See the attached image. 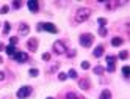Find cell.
I'll return each instance as SVG.
<instances>
[{"instance_id": "e575fe53", "label": "cell", "mask_w": 130, "mask_h": 99, "mask_svg": "<svg viewBox=\"0 0 130 99\" xmlns=\"http://www.w3.org/2000/svg\"><path fill=\"white\" fill-rule=\"evenodd\" d=\"M5 49H6V46H5V44H3V43H0V52H3Z\"/></svg>"}, {"instance_id": "83f0119b", "label": "cell", "mask_w": 130, "mask_h": 99, "mask_svg": "<svg viewBox=\"0 0 130 99\" xmlns=\"http://www.w3.org/2000/svg\"><path fill=\"white\" fill-rule=\"evenodd\" d=\"M58 80H60V82L68 80V74H66V73H58Z\"/></svg>"}, {"instance_id": "ac0fdd59", "label": "cell", "mask_w": 130, "mask_h": 99, "mask_svg": "<svg viewBox=\"0 0 130 99\" xmlns=\"http://www.w3.org/2000/svg\"><path fill=\"white\" fill-rule=\"evenodd\" d=\"M5 52H6V53H8L10 57H13V55H14V53H16L17 50H16V46H11V44H10V46H6Z\"/></svg>"}, {"instance_id": "603a6c76", "label": "cell", "mask_w": 130, "mask_h": 99, "mask_svg": "<svg viewBox=\"0 0 130 99\" xmlns=\"http://www.w3.org/2000/svg\"><path fill=\"white\" fill-rule=\"evenodd\" d=\"M122 76H124L125 79H128V76H130V68H128V65L122 66Z\"/></svg>"}, {"instance_id": "e0dca14e", "label": "cell", "mask_w": 130, "mask_h": 99, "mask_svg": "<svg viewBox=\"0 0 130 99\" xmlns=\"http://www.w3.org/2000/svg\"><path fill=\"white\" fill-rule=\"evenodd\" d=\"M64 99H85V97L80 96V94H77V93H74V91H69L66 96H64Z\"/></svg>"}, {"instance_id": "ba28073f", "label": "cell", "mask_w": 130, "mask_h": 99, "mask_svg": "<svg viewBox=\"0 0 130 99\" xmlns=\"http://www.w3.org/2000/svg\"><path fill=\"white\" fill-rule=\"evenodd\" d=\"M38 46H39L38 38H28V39H27V49H30L31 52L38 50Z\"/></svg>"}, {"instance_id": "484cf974", "label": "cell", "mask_w": 130, "mask_h": 99, "mask_svg": "<svg viewBox=\"0 0 130 99\" xmlns=\"http://www.w3.org/2000/svg\"><path fill=\"white\" fill-rule=\"evenodd\" d=\"M66 55H68L69 58H72V57L77 55V50H75V49H69V50H66Z\"/></svg>"}, {"instance_id": "d4e9b609", "label": "cell", "mask_w": 130, "mask_h": 99, "mask_svg": "<svg viewBox=\"0 0 130 99\" xmlns=\"http://www.w3.org/2000/svg\"><path fill=\"white\" fill-rule=\"evenodd\" d=\"M107 35H108V32H107L105 27H99V36L104 38V36H107Z\"/></svg>"}, {"instance_id": "cb8c5ba5", "label": "cell", "mask_w": 130, "mask_h": 99, "mask_svg": "<svg viewBox=\"0 0 130 99\" xmlns=\"http://www.w3.org/2000/svg\"><path fill=\"white\" fill-rule=\"evenodd\" d=\"M107 22H108V19H107V17H99V19H97V24H99V27H105V25H107Z\"/></svg>"}, {"instance_id": "6da1fadb", "label": "cell", "mask_w": 130, "mask_h": 99, "mask_svg": "<svg viewBox=\"0 0 130 99\" xmlns=\"http://www.w3.org/2000/svg\"><path fill=\"white\" fill-rule=\"evenodd\" d=\"M89 17H91V10L89 8H80V10H77V13H75V22H78V24L86 22Z\"/></svg>"}, {"instance_id": "7c38bea8", "label": "cell", "mask_w": 130, "mask_h": 99, "mask_svg": "<svg viewBox=\"0 0 130 99\" xmlns=\"http://www.w3.org/2000/svg\"><path fill=\"white\" fill-rule=\"evenodd\" d=\"M104 53H105V47L102 46V44H97V46L94 47V50H92V55H94L96 58H100Z\"/></svg>"}, {"instance_id": "7a4b0ae2", "label": "cell", "mask_w": 130, "mask_h": 99, "mask_svg": "<svg viewBox=\"0 0 130 99\" xmlns=\"http://www.w3.org/2000/svg\"><path fill=\"white\" fill-rule=\"evenodd\" d=\"M78 43H80V46L89 49L92 46V43H94V36H92V33H82L78 36Z\"/></svg>"}, {"instance_id": "7402d4cb", "label": "cell", "mask_w": 130, "mask_h": 99, "mask_svg": "<svg viewBox=\"0 0 130 99\" xmlns=\"http://www.w3.org/2000/svg\"><path fill=\"white\" fill-rule=\"evenodd\" d=\"M68 77H71V79H75V80H77V77H78L77 71H75V69H69V71H68Z\"/></svg>"}, {"instance_id": "8992f818", "label": "cell", "mask_w": 130, "mask_h": 99, "mask_svg": "<svg viewBox=\"0 0 130 99\" xmlns=\"http://www.w3.org/2000/svg\"><path fill=\"white\" fill-rule=\"evenodd\" d=\"M52 49H53V52L55 53H57V55H63V53H66V43H64V41H55L53 43V46H52Z\"/></svg>"}, {"instance_id": "5bb4252c", "label": "cell", "mask_w": 130, "mask_h": 99, "mask_svg": "<svg viewBox=\"0 0 130 99\" xmlns=\"http://www.w3.org/2000/svg\"><path fill=\"white\" fill-rule=\"evenodd\" d=\"M124 2H105V6H107V10H115L116 6H119V5H122Z\"/></svg>"}, {"instance_id": "2e32d148", "label": "cell", "mask_w": 130, "mask_h": 99, "mask_svg": "<svg viewBox=\"0 0 130 99\" xmlns=\"http://www.w3.org/2000/svg\"><path fill=\"white\" fill-rule=\"evenodd\" d=\"M122 44H124V39H122V38H119V36H116V38H113V39H111V46H113V47L122 46Z\"/></svg>"}, {"instance_id": "52a82bcc", "label": "cell", "mask_w": 130, "mask_h": 99, "mask_svg": "<svg viewBox=\"0 0 130 99\" xmlns=\"http://www.w3.org/2000/svg\"><path fill=\"white\" fill-rule=\"evenodd\" d=\"M13 60L17 61V63H27V61H28V53H27V52L17 50L14 55H13Z\"/></svg>"}, {"instance_id": "30bf717a", "label": "cell", "mask_w": 130, "mask_h": 99, "mask_svg": "<svg viewBox=\"0 0 130 99\" xmlns=\"http://www.w3.org/2000/svg\"><path fill=\"white\" fill-rule=\"evenodd\" d=\"M28 33H30V25L25 22H21L19 24V35L21 36H27Z\"/></svg>"}, {"instance_id": "f1b7e54d", "label": "cell", "mask_w": 130, "mask_h": 99, "mask_svg": "<svg viewBox=\"0 0 130 99\" xmlns=\"http://www.w3.org/2000/svg\"><path fill=\"white\" fill-rule=\"evenodd\" d=\"M17 43H19V38H17V36H10V44H11V46H16Z\"/></svg>"}, {"instance_id": "3957f363", "label": "cell", "mask_w": 130, "mask_h": 99, "mask_svg": "<svg viewBox=\"0 0 130 99\" xmlns=\"http://www.w3.org/2000/svg\"><path fill=\"white\" fill-rule=\"evenodd\" d=\"M36 30L38 32H49V33H58V29L52 22H39L36 25Z\"/></svg>"}, {"instance_id": "8d00e7d4", "label": "cell", "mask_w": 130, "mask_h": 99, "mask_svg": "<svg viewBox=\"0 0 130 99\" xmlns=\"http://www.w3.org/2000/svg\"><path fill=\"white\" fill-rule=\"evenodd\" d=\"M47 99H55V97H52V96H50V97H47Z\"/></svg>"}, {"instance_id": "277c9868", "label": "cell", "mask_w": 130, "mask_h": 99, "mask_svg": "<svg viewBox=\"0 0 130 99\" xmlns=\"http://www.w3.org/2000/svg\"><path fill=\"white\" fill-rule=\"evenodd\" d=\"M31 93H33V88L30 85H24L16 91V97L17 99H27V97L31 96Z\"/></svg>"}, {"instance_id": "4316f807", "label": "cell", "mask_w": 130, "mask_h": 99, "mask_svg": "<svg viewBox=\"0 0 130 99\" xmlns=\"http://www.w3.org/2000/svg\"><path fill=\"white\" fill-rule=\"evenodd\" d=\"M38 74H39V71L36 69V68H31V69L28 71V76H30V77H36Z\"/></svg>"}, {"instance_id": "836d02e7", "label": "cell", "mask_w": 130, "mask_h": 99, "mask_svg": "<svg viewBox=\"0 0 130 99\" xmlns=\"http://www.w3.org/2000/svg\"><path fill=\"white\" fill-rule=\"evenodd\" d=\"M2 80H5V73H3V71H0V82H2Z\"/></svg>"}, {"instance_id": "d6986e66", "label": "cell", "mask_w": 130, "mask_h": 99, "mask_svg": "<svg viewBox=\"0 0 130 99\" xmlns=\"http://www.w3.org/2000/svg\"><path fill=\"white\" fill-rule=\"evenodd\" d=\"M92 73H94L96 76H102V74L105 73V68L104 66H96L94 69H92Z\"/></svg>"}, {"instance_id": "44dd1931", "label": "cell", "mask_w": 130, "mask_h": 99, "mask_svg": "<svg viewBox=\"0 0 130 99\" xmlns=\"http://www.w3.org/2000/svg\"><path fill=\"white\" fill-rule=\"evenodd\" d=\"M118 58H121V60H127V58H128V50H121L119 55H118Z\"/></svg>"}, {"instance_id": "d6a6232c", "label": "cell", "mask_w": 130, "mask_h": 99, "mask_svg": "<svg viewBox=\"0 0 130 99\" xmlns=\"http://www.w3.org/2000/svg\"><path fill=\"white\" fill-rule=\"evenodd\" d=\"M82 69H89V61H82Z\"/></svg>"}, {"instance_id": "4dcf8cb0", "label": "cell", "mask_w": 130, "mask_h": 99, "mask_svg": "<svg viewBox=\"0 0 130 99\" xmlns=\"http://www.w3.org/2000/svg\"><path fill=\"white\" fill-rule=\"evenodd\" d=\"M42 60H44V61H50V53H49V52L42 53Z\"/></svg>"}, {"instance_id": "f546056e", "label": "cell", "mask_w": 130, "mask_h": 99, "mask_svg": "<svg viewBox=\"0 0 130 99\" xmlns=\"http://www.w3.org/2000/svg\"><path fill=\"white\" fill-rule=\"evenodd\" d=\"M8 11H10V8H8L6 5H3L2 8H0V14H8Z\"/></svg>"}, {"instance_id": "9c48e42d", "label": "cell", "mask_w": 130, "mask_h": 99, "mask_svg": "<svg viewBox=\"0 0 130 99\" xmlns=\"http://www.w3.org/2000/svg\"><path fill=\"white\" fill-rule=\"evenodd\" d=\"M27 8L30 10V13H38L39 11V3L36 0H28L27 2Z\"/></svg>"}, {"instance_id": "ffe728a7", "label": "cell", "mask_w": 130, "mask_h": 99, "mask_svg": "<svg viewBox=\"0 0 130 99\" xmlns=\"http://www.w3.org/2000/svg\"><path fill=\"white\" fill-rule=\"evenodd\" d=\"M11 32V24L10 22H3V35H8Z\"/></svg>"}, {"instance_id": "4fadbf2b", "label": "cell", "mask_w": 130, "mask_h": 99, "mask_svg": "<svg viewBox=\"0 0 130 99\" xmlns=\"http://www.w3.org/2000/svg\"><path fill=\"white\" fill-rule=\"evenodd\" d=\"M58 69H60V63L55 61V63H52V65L47 68V74H55V73H58Z\"/></svg>"}, {"instance_id": "9a60e30c", "label": "cell", "mask_w": 130, "mask_h": 99, "mask_svg": "<svg viewBox=\"0 0 130 99\" xmlns=\"http://www.w3.org/2000/svg\"><path fill=\"white\" fill-rule=\"evenodd\" d=\"M99 99H111V91L110 90H102L99 94Z\"/></svg>"}, {"instance_id": "74e56055", "label": "cell", "mask_w": 130, "mask_h": 99, "mask_svg": "<svg viewBox=\"0 0 130 99\" xmlns=\"http://www.w3.org/2000/svg\"><path fill=\"white\" fill-rule=\"evenodd\" d=\"M0 25H2V22H0Z\"/></svg>"}, {"instance_id": "5b68a950", "label": "cell", "mask_w": 130, "mask_h": 99, "mask_svg": "<svg viewBox=\"0 0 130 99\" xmlns=\"http://www.w3.org/2000/svg\"><path fill=\"white\" fill-rule=\"evenodd\" d=\"M105 60H107L105 71H107V73H115V71H116V60H118V57L116 55H107Z\"/></svg>"}, {"instance_id": "8fae6325", "label": "cell", "mask_w": 130, "mask_h": 99, "mask_svg": "<svg viewBox=\"0 0 130 99\" xmlns=\"http://www.w3.org/2000/svg\"><path fill=\"white\" fill-rule=\"evenodd\" d=\"M78 87L82 90H89L91 88V80L88 77H83V79H78Z\"/></svg>"}, {"instance_id": "d590c367", "label": "cell", "mask_w": 130, "mask_h": 99, "mask_svg": "<svg viewBox=\"0 0 130 99\" xmlns=\"http://www.w3.org/2000/svg\"><path fill=\"white\" fill-rule=\"evenodd\" d=\"M0 63H3V58H2V57H0Z\"/></svg>"}, {"instance_id": "1f68e13d", "label": "cell", "mask_w": 130, "mask_h": 99, "mask_svg": "<svg viewBox=\"0 0 130 99\" xmlns=\"http://www.w3.org/2000/svg\"><path fill=\"white\" fill-rule=\"evenodd\" d=\"M21 6H22V2H13V8H14V10H19Z\"/></svg>"}]
</instances>
